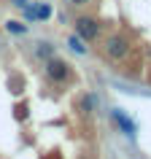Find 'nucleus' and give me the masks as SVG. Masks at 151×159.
<instances>
[{
    "label": "nucleus",
    "mask_w": 151,
    "mask_h": 159,
    "mask_svg": "<svg viewBox=\"0 0 151 159\" xmlns=\"http://www.w3.org/2000/svg\"><path fill=\"white\" fill-rule=\"evenodd\" d=\"M97 33H100V25H97V19L94 16H78L76 19V35L81 38V41H97Z\"/></svg>",
    "instance_id": "nucleus-3"
},
{
    "label": "nucleus",
    "mask_w": 151,
    "mask_h": 159,
    "mask_svg": "<svg viewBox=\"0 0 151 159\" xmlns=\"http://www.w3.org/2000/svg\"><path fill=\"white\" fill-rule=\"evenodd\" d=\"M46 75H49V81H54V84H65L67 78H70V65H67L65 59L49 57V62H46Z\"/></svg>",
    "instance_id": "nucleus-1"
},
{
    "label": "nucleus",
    "mask_w": 151,
    "mask_h": 159,
    "mask_svg": "<svg viewBox=\"0 0 151 159\" xmlns=\"http://www.w3.org/2000/svg\"><path fill=\"white\" fill-rule=\"evenodd\" d=\"M8 30H11V33H25L27 27L22 25V22H8Z\"/></svg>",
    "instance_id": "nucleus-8"
},
{
    "label": "nucleus",
    "mask_w": 151,
    "mask_h": 159,
    "mask_svg": "<svg viewBox=\"0 0 151 159\" xmlns=\"http://www.w3.org/2000/svg\"><path fill=\"white\" fill-rule=\"evenodd\" d=\"M70 3H73V6H86L89 0H70Z\"/></svg>",
    "instance_id": "nucleus-11"
},
{
    "label": "nucleus",
    "mask_w": 151,
    "mask_h": 159,
    "mask_svg": "<svg viewBox=\"0 0 151 159\" xmlns=\"http://www.w3.org/2000/svg\"><path fill=\"white\" fill-rule=\"evenodd\" d=\"M51 54H54L51 43H38V57H51Z\"/></svg>",
    "instance_id": "nucleus-6"
},
{
    "label": "nucleus",
    "mask_w": 151,
    "mask_h": 159,
    "mask_svg": "<svg viewBox=\"0 0 151 159\" xmlns=\"http://www.w3.org/2000/svg\"><path fill=\"white\" fill-rule=\"evenodd\" d=\"M103 49H105V54L111 59H124L130 54V41H127L124 35H108Z\"/></svg>",
    "instance_id": "nucleus-2"
},
{
    "label": "nucleus",
    "mask_w": 151,
    "mask_h": 159,
    "mask_svg": "<svg viewBox=\"0 0 151 159\" xmlns=\"http://www.w3.org/2000/svg\"><path fill=\"white\" fill-rule=\"evenodd\" d=\"M38 16H41V19L51 16V6H38Z\"/></svg>",
    "instance_id": "nucleus-9"
},
{
    "label": "nucleus",
    "mask_w": 151,
    "mask_h": 159,
    "mask_svg": "<svg viewBox=\"0 0 151 159\" xmlns=\"http://www.w3.org/2000/svg\"><path fill=\"white\" fill-rule=\"evenodd\" d=\"M78 108H81V113H92L94 97H92V94H84V97H81V102H78Z\"/></svg>",
    "instance_id": "nucleus-4"
},
{
    "label": "nucleus",
    "mask_w": 151,
    "mask_h": 159,
    "mask_svg": "<svg viewBox=\"0 0 151 159\" xmlns=\"http://www.w3.org/2000/svg\"><path fill=\"white\" fill-rule=\"evenodd\" d=\"M70 43H73L76 51H84V46H81V38H70Z\"/></svg>",
    "instance_id": "nucleus-10"
},
{
    "label": "nucleus",
    "mask_w": 151,
    "mask_h": 159,
    "mask_svg": "<svg viewBox=\"0 0 151 159\" xmlns=\"http://www.w3.org/2000/svg\"><path fill=\"white\" fill-rule=\"evenodd\" d=\"M27 116H30V111H27V102L16 105V119H19V121H27Z\"/></svg>",
    "instance_id": "nucleus-7"
},
{
    "label": "nucleus",
    "mask_w": 151,
    "mask_h": 159,
    "mask_svg": "<svg viewBox=\"0 0 151 159\" xmlns=\"http://www.w3.org/2000/svg\"><path fill=\"white\" fill-rule=\"evenodd\" d=\"M113 116H116V121H119V124L124 127V132H127V135H132V129H135V127H132V121H130V119H124L121 113H119V111L113 113Z\"/></svg>",
    "instance_id": "nucleus-5"
}]
</instances>
